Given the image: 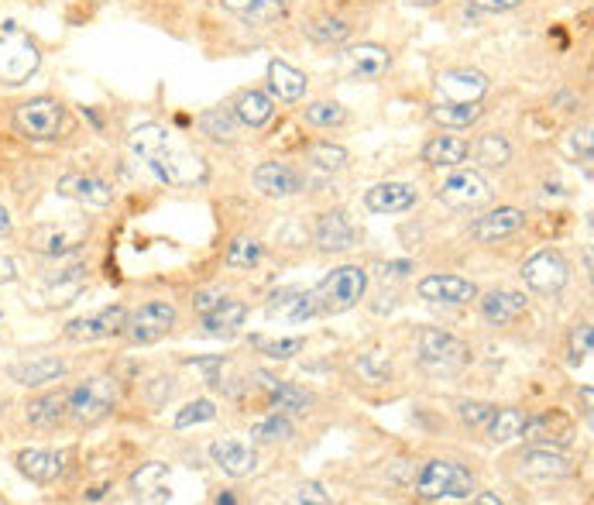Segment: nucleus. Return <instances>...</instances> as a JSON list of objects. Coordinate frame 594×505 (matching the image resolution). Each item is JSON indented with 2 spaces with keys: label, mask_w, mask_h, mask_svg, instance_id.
Listing matches in <instances>:
<instances>
[{
  "label": "nucleus",
  "mask_w": 594,
  "mask_h": 505,
  "mask_svg": "<svg viewBox=\"0 0 594 505\" xmlns=\"http://www.w3.org/2000/svg\"><path fill=\"white\" fill-rule=\"evenodd\" d=\"M117 399H121L117 378L93 375L66 392V420H73L76 426H97L117 409Z\"/></svg>",
  "instance_id": "1"
},
{
  "label": "nucleus",
  "mask_w": 594,
  "mask_h": 505,
  "mask_svg": "<svg viewBox=\"0 0 594 505\" xmlns=\"http://www.w3.org/2000/svg\"><path fill=\"white\" fill-rule=\"evenodd\" d=\"M42 66L38 42L18 25H4L0 31V86H25Z\"/></svg>",
  "instance_id": "2"
},
{
  "label": "nucleus",
  "mask_w": 594,
  "mask_h": 505,
  "mask_svg": "<svg viewBox=\"0 0 594 505\" xmlns=\"http://www.w3.org/2000/svg\"><path fill=\"white\" fill-rule=\"evenodd\" d=\"M368 289V272L361 265H337L334 272H327L320 279V286L313 289L316 313H347L364 299Z\"/></svg>",
  "instance_id": "3"
},
{
  "label": "nucleus",
  "mask_w": 594,
  "mask_h": 505,
  "mask_svg": "<svg viewBox=\"0 0 594 505\" xmlns=\"http://www.w3.org/2000/svg\"><path fill=\"white\" fill-rule=\"evenodd\" d=\"M478 492V481L457 461H426L416 475V495L426 502L440 499H471Z\"/></svg>",
  "instance_id": "4"
},
{
  "label": "nucleus",
  "mask_w": 594,
  "mask_h": 505,
  "mask_svg": "<svg viewBox=\"0 0 594 505\" xmlns=\"http://www.w3.org/2000/svg\"><path fill=\"white\" fill-rule=\"evenodd\" d=\"M62 121H66V107L55 97H31L25 104L14 107V131L28 141H55L62 131Z\"/></svg>",
  "instance_id": "5"
},
{
  "label": "nucleus",
  "mask_w": 594,
  "mask_h": 505,
  "mask_svg": "<svg viewBox=\"0 0 594 505\" xmlns=\"http://www.w3.org/2000/svg\"><path fill=\"white\" fill-rule=\"evenodd\" d=\"M148 169H152V176L165 186H200V183H207V176H210L203 155L186 152V148H172V145L152 155Z\"/></svg>",
  "instance_id": "6"
},
{
  "label": "nucleus",
  "mask_w": 594,
  "mask_h": 505,
  "mask_svg": "<svg viewBox=\"0 0 594 505\" xmlns=\"http://www.w3.org/2000/svg\"><path fill=\"white\" fill-rule=\"evenodd\" d=\"M419 361L433 372H457L471 361V347H467L461 337L443 334L437 327H426L419 334Z\"/></svg>",
  "instance_id": "7"
},
{
  "label": "nucleus",
  "mask_w": 594,
  "mask_h": 505,
  "mask_svg": "<svg viewBox=\"0 0 594 505\" xmlns=\"http://www.w3.org/2000/svg\"><path fill=\"white\" fill-rule=\"evenodd\" d=\"M519 275H522V282L533 289V293L553 296L570 282V265H567V258L560 255V251L543 248V251H536L533 258H526V262H522Z\"/></svg>",
  "instance_id": "8"
},
{
  "label": "nucleus",
  "mask_w": 594,
  "mask_h": 505,
  "mask_svg": "<svg viewBox=\"0 0 594 505\" xmlns=\"http://www.w3.org/2000/svg\"><path fill=\"white\" fill-rule=\"evenodd\" d=\"M86 234H90V227L83 220L79 224H38L28 231V248L45 258H66L83 248Z\"/></svg>",
  "instance_id": "9"
},
{
  "label": "nucleus",
  "mask_w": 594,
  "mask_h": 505,
  "mask_svg": "<svg viewBox=\"0 0 594 505\" xmlns=\"http://www.w3.org/2000/svg\"><path fill=\"white\" fill-rule=\"evenodd\" d=\"M179 313L172 303L165 299H155V303H145L141 310H134L128 323H124V334H128L131 344H155L176 327Z\"/></svg>",
  "instance_id": "10"
},
{
  "label": "nucleus",
  "mask_w": 594,
  "mask_h": 505,
  "mask_svg": "<svg viewBox=\"0 0 594 505\" xmlns=\"http://www.w3.org/2000/svg\"><path fill=\"white\" fill-rule=\"evenodd\" d=\"M437 196H440V203H447V207H454V210H478L491 200V186L485 183L481 172L461 169L443 179Z\"/></svg>",
  "instance_id": "11"
},
{
  "label": "nucleus",
  "mask_w": 594,
  "mask_h": 505,
  "mask_svg": "<svg viewBox=\"0 0 594 505\" xmlns=\"http://www.w3.org/2000/svg\"><path fill=\"white\" fill-rule=\"evenodd\" d=\"M124 323H128V310L124 306H104V310L90 313V317L69 320L66 341L90 344V341H104V337H117L124 334Z\"/></svg>",
  "instance_id": "12"
},
{
  "label": "nucleus",
  "mask_w": 594,
  "mask_h": 505,
  "mask_svg": "<svg viewBox=\"0 0 594 505\" xmlns=\"http://www.w3.org/2000/svg\"><path fill=\"white\" fill-rule=\"evenodd\" d=\"M255 189L261 196H268V200H289V196H299L306 186H310V179L303 176V172L296 169V165L289 162H265L255 169Z\"/></svg>",
  "instance_id": "13"
},
{
  "label": "nucleus",
  "mask_w": 594,
  "mask_h": 505,
  "mask_svg": "<svg viewBox=\"0 0 594 505\" xmlns=\"http://www.w3.org/2000/svg\"><path fill=\"white\" fill-rule=\"evenodd\" d=\"M488 93V76L481 69H447L437 76V97L443 104H481Z\"/></svg>",
  "instance_id": "14"
},
{
  "label": "nucleus",
  "mask_w": 594,
  "mask_h": 505,
  "mask_svg": "<svg viewBox=\"0 0 594 505\" xmlns=\"http://www.w3.org/2000/svg\"><path fill=\"white\" fill-rule=\"evenodd\" d=\"M522 437L533 447H553V451H564L574 444V426L564 413H540V416H526L522 423Z\"/></svg>",
  "instance_id": "15"
},
{
  "label": "nucleus",
  "mask_w": 594,
  "mask_h": 505,
  "mask_svg": "<svg viewBox=\"0 0 594 505\" xmlns=\"http://www.w3.org/2000/svg\"><path fill=\"white\" fill-rule=\"evenodd\" d=\"M210 457H213V464L231 478H248L258 471V451L251 444H244V440H234V437L213 440Z\"/></svg>",
  "instance_id": "16"
},
{
  "label": "nucleus",
  "mask_w": 594,
  "mask_h": 505,
  "mask_svg": "<svg viewBox=\"0 0 594 505\" xmlns=\"http://www.w3.org/2000/svg\"><path fill=\"white\" fill-rule=\"evenodd\" d=\"M66 375V361L55 358V354H38V358H25V361H11L7 365V378L25 389H42L49 382H59Z\"/></svg>",
  "instance_id": "17"
},
{
  "label": "nucleus",
  "mask_w": 594,
  "mask_h": 505,
  "mask_svg": "<svg viewBox=\"0 0 594 505\" xmlns=\"http://www.w3.org/2000/svg\"><path fill=\"white\" fill-rule=\"evenodd\" d=\"M268 317L272 320H285V323H306L316 317V299L313 289H296V286H285L275 289L268 296Z\"/></svg>",
  "instance_id": "18"
},
{
  "label": "nucleus",
  "mask_w": 594,
  "mask_h": 505,
  "mask_svg": "<svg viewBox=\"0 0 594 505\" xmlns=\"http://www.w3.org/2000/svg\"><path fill=\"white\" fill-rule=\"evenodd\" d=\"M419 296L430 299V303H450V306H464L471 299H478V286L461 279V275H426L419 282Z\"/></svg>",
  "instance_id": "19"
},
{
  "label": "nucleus",
  "mask_w": 594,
  "mask_h": 505,
  "mask_svg": "<svg viewBox=\"0 0 594 505\" xmlns=\"http://www.w3.org/2000/svg\"><path fill=\"white\" fill-rule=\"evenodd\" d=\"M14 464L35 485H55L62 478V454L49 451V447H25V451L14 457Z\"/></svg>",
  "instance_id": "20"
},
{
  "label": "nucleus",
  "mask_w": 594,
  "mask_h": 505,
  "mask_svg": "<svg viewBox=\"0 0 594 505\" xmlns=\"http://www.w3.org/2000/svg\"><path fill=\"white\" fill-rule=\"evenodd\" d=\"M59 193L76 203H86V207H97V210H104L114 203V189H110V183H104V179H97V176H83V172L62 176Z\"/></svg>",
  "instance_id": "21"
},
{
  "label": "nucleus",
  "mask_w": 594,
  "mask_h": 505,
  "mask_svg": "<svg viewBox=\"0 0 594 505\" xmlns=\"http://www.w3.org/2000/svg\"><path fill=\"white\" fill-rule=\"evenodd\" d=\"M419 203L416 186L409 183H378L364 193V207L371 213H406Z\"/></svg>",
  "instance_id": "22"
},
{
  "label": "nucleus",
  "mask_w": 594,
  "mask_h": 505,
  "mask_svg": "<svg viewBox=\"0 0 594 505\" xmlns=\"http://www.w3.org/2000/svg\"><path fill=\"white\" fill-rule=\"evenodd\" d=\"M526 224V213L516 210V207H498L485 213V217H478L471 224V238L481 241V244H491V241H502L509 238V234H516L519 227Z\"/></svg>",
  "instance_id": "23"
},
{
  "label": "nucleus",
  "mask_w": 594,
  "mask_h": 505,
  "mask_svg": "<svg viewBox=\"0 0 594 505\" xmlns=\"http://www.w3.org/2000/svg\"><path fill=\"white\" fill-rule=\"evenodd\" d=\"M354 241H358V231H354V224L347 220L344 210H327L320 220H316V244H320V251H347L354 248Z\"/></svg>",
  "instance_id": "24"
},
{
  "label": "nucleus",
  "mask_w": 594,
  "mask_h": 505,
  "mask_svg": "<svg viewBox=\"0 0 594 505\" xmlns=\"http://www.w3.org/2000/svg\"><path fill=\"white\" fill-rule=\"evenodd\" d=\"M347 62H351V76L354 80H382L388 73V66H392V52L385 49V45H375V42H364V45H354L351 52H347Z\"/></svg>",
  "instance_id": "25"
},
{
  "label": "nucleus",
  "mask_w": 594,
  "mask_h": 505,
  "mask_svg": "<svg viewBox=\"0 0 594 505\" xmlns=\"http://www.w3.org/2000/svg\"><path fill=\"white\" fill-rule=\"evenodd\" d=\"M529 299L526 293H512V289H491V293L481 296V317L495 327H505V323L519 320L526 313Z\"/></svg>",
  "instance_id": "26"
},
{
  "label": "nucleus",
  "mask_w": 594,
  "mask_h": 505,
  "mask_svg": "<svg viewBox=\"0 0 594 505\" xmlns=\"http://www.w3.org/2000/svg\"><path fill=\"white\" fill-rule=\"evenodd\" d=\"M258 385L268 392V406L275 409V413H306V409L313 406V396L303 389H296V385L289 382H279V378L265 375V372H255Z\"/></svg>",
  "instance_id": "27"
},
{
  "label": "nucleus",
  "mask_w": 594,
  "mask_h": 505,
  "mask_svg": "<svg viewBox=\"0 0 594 505\" xmlns=\"http://www.w3.org/2000/svg\"><path fill=\"white\" fill-rule=\"evenodd\" d=\"M268 90H272V100L296 104V100L306 97V73H299L296 66L282 59L268 62Z\"/></svg>",
  "instance_id": "28"
},
{
  "label": "nucleus",
  "mask_w": 594,
  "mask_h": 505,
  "mask_svg": "<svg viewBox=\"0 0 594 505\" xmlns=\"http://www.w3.org/2000/svg\"><path fill=\"white\" fill-rule=\"evenodd\" d=\"M519 464L526 475L536 478H564L574 471L570 457H564V451H553V447H529V451H522Z\"/></svg>",
  "instance_id": "29"
},
{
  "label": "nucleus",
  "mask_w": 594,
  "mask_h": 505,
  "mask_svg": "<svg viewBox=\"0 0 594 505\" xmlns=\"http://www.w3.org/2000/svg\"><path fill=\"white\" fill-rule=\"evenodd\" d=\"M131 488L138 492L141 502H172V488H169V468L165 464H141L131 475Z\"/></svg>",
  "instance_id": "30"
},
{
  "label": "nucleus",
  "mask_w": 594,
  "mask_h": 505,
  "mask_svg": "<svg viewBox=\"0 0 594 505\" xmlns=\"http://www.w3.org/2000/svg\"><path fill=\"white\" fill-rule=\"evenodd\" d=\"M471 155V145L461 138H450V134H437L423 145V162L433 169H461Z\"/></svg>",
  "instance_id": "31"
},
{
  "label": "nucleus",
  "mask_w": 594,
  "mask_h": 505,
  "mask_svg": "<svg viewBox=\"0 0 594 505\" xmlns=\"http://www.w3.org/2000/svg\"><path fill=\"white\" fill-rule=\"evenodd\" d=\"M244 317H248V306H244L241 299L224 296L210 313H203V327H207L210 337H234Z\"/></svg>",
  "instance_id": "32"
},
{
  "label": "nucleus",
  "mask_w": 594,
  "mask_h": 505,
  "mask_svg": "<svg viewBox=\"0 0 594 505\" xmlns=\"http://www.w3.org/2000/svg\"><path fill=\"white\" fill-rule=\"evenodd\" d=\"M25 420L35 430H55V426L66 420V396L62 392H45V396L28 399Z\"/></svg>",
  "instance_id": "33"
},
{
  "label": "nucleus",
  "mask_w": 594,
  "mask_h": 505,
  "mask_svg": "<svg viewBox=\"0 0 594 505\" xmlns=\"http://www.w3.org/2000/svg\"><path fill=\"white\" fill-rule=\"evenodd\" d=\"M234 114L241 124L248 128H265L275 114V100L272 93H261V90H244L241 97L234 100Z\"/></svg>",
  "instance_id": "34"
},
{
  "label": "nucleus",
  "mask_w": 594,
  "mask_h": 505,
  "mask_svg": "<svg viewBox=\"0 0 594 505\" xmlns=\"http://www.w3.org/2000/svg\"><path fill=\"white\" fill-rule=\"evenodd\" d=\"M224 7L251 25H272L285 18V0H224Z\"/></svg>",
  "instance_id": "35"
},
{
  "label": "nucleus",
  "mask_w": 594,
  "mask_h": 505,
  "mask_svg": "<svg viewBox=\"0 0 594 505\" xmlns=\"http://www.w3.org/2000/svg\"><path fill=\"white\" fill-rule=\"evenodd\" d=\"M196 124H200V131L207 134L210 141H234L237 131H241V121H237L234 107H213V110H203L200 117H196Z\"/></svg>",
  "instance_id": "36"
},
{
  "label": "nucleus",
  "mask_w": 594,
  "mask_h": 505,
  "mask_svg": "<svg viewBox=\"0 0 594 505\" xmlns=\"http://www.w3.org/2000/svg\"><path fill=\"white\" fill-rule=\"evenodd\" d=\"M481 114H485L481 104H437L430 110V117L440 128H454V131H464V128H471V124H478Z\"/></svg>",
  "instance_id": "37"
},
{
  "label": "nucleus",
  "mask_w": 594,
  "mask_h": 505,
  "mask_svg": "<svg viewBox=\"0 0 594 505\" xmlns=\"http://www.w3.org/2000/svg\"><path fill=\"white\" fill-rule=\"evenodd\" d=\"M522 423H526V416L519 413V409H512V406H502V409H495V416H491V423L485 426V433H488V440L491 444H512L516 437H522Z\"/></svg>",
  "instance_id": "38"
},
{
  "label": "nucleus",
  "mask_w": 594,
  "mask_h": 505,
  "mask_svg": "<svg viewBox=\"0 0 594 505\" xmlns=\"http://www.w3.org/2000/svg\"><path fill=\"white\" fill-rule=\"evenodd\" d=\"M128 148L138 159H152V155H158L162 148H169V131L162 128V124H141V128H134L131 131V138H128Z\"/></svg>",
  "instance_id": "39"
},
{
  "label": "nucleus",
  "mask_w": 594,
  "mask_h": 505,
  "mask_svg": "<svg viewBox=\"0 0 594 505\" xmlns=\"http://www.w3.org/2000/svg\"><path fill=\"white\" fill-rule=\"evenodd\" d=\"M512 159V148L509 141L502 138V134H481L478 145H474V162L481 165V169H502V165H509Z\"/></svg>",
  "instance_id": "40"
},
{
  "label": "nucleus",
  "mask_w": 594,
  "mask_h": 505,
  "mask_svg": "<svg viewBox=\"0 0 594 505\" xmlns=\"http://www.w3.org/2000/svg\"><path fill=\"white\" fill-rule=\"evenodd\" d=\"M354 372L368 385H385V382H392V361H388L382 351H368L354 361Z\"/></svg>",
  "instance_id": "41"
},
{
  "label": "nucleus",
  "mask_w": 594,
  "mask_h": 505,
  "mask_svg": "<svg viewBox=\"0 0 594 505\" xmlns=\"http://www.w3.org/2000/svg\"><path fill=\"white\" fill-rule=\"evenodd\" d=\"M303 117L313 128H337V124L347 121V110L337 100H313V104L303 107Z\"/></svg>",
  "instance_id": "42"
},
{
  "label": "nucleus",
  "mask_w": 594,
  "mask_h": 505,
  "mask_svg": "<svg viewBox=\"0 0 594 505\" xmlns=\"http://www.w3.org/2000/svg\"><path fill=\"white\" fill-rule=\"evenodd\" d=\"M303 31H306V38H313V42H320V45H337L351 35V25H347L344 18H316L310 25H303Z\"/></svg>",
  "instance_id": "43"
},
{
  "label": "nucleus",
  "mask_w": 594,
  "mask_h": 505,
  "mask_svg": "<svg viewBox=\"0 0 594 505\" xmlns=\"http://www.w3.org/2000/svg\"><path fill=\"white\" fill-rule=\"evenodd\" d=\"M251 344L258 347L265 358L272 361H289L296 354L306 351V337H279V341H268V337H251Z\"/></svg>",
  "instance_id": "44"
},
{
  "label": "nucleus",
  "mask_w": 594,
  "mask_h": 505,
  "mask_svg": "<svg viewBox=\"0 0 594 505\" xmlns=\"http://www.w3.org/2000/svg\"><path fill=\"white\" fill-rule=\"evenodd\" d=\"M210 420H217V402L213 399H193L179 409L172 426H176V430H189V426H200V423H210Z\"/></svg>",
  "instance_id": "45"
},
{
  "label": "nucleus",
  "mask_w": 594,
  "mask_h": 505,
  "mask_svg": "<svg viewBox=\"0 0 594 505\" xmlns=\"http://www.w3.org/2000/svg\"><path fill=\"white\" fill-rule=\"evenodd\" d=\"M292 423L285 420V413H275V416H268V420H261L251 426V440L255 444H279V440H292Z\"/></svg>",
  "instance_id": "46"
},
{
  "label": "nucleus",
  "mask_w": 594,
  "mask_h": 505,
  "mask_svg": "<svg viewBox=\"0 0 594 505\" xmlns=\"http://www.w3.org/2000/svg\"><path fill=\"white\" fill-rule=\"evenodd\" d=\"M261 244L255 238H234L231 248H227V268H237V272H248L261 262Z\"/></svg>",
  "instance_id": "47"
},
{
  "label": "nucleus",
  "mask_w": 594,
  "mask_h": 505,
  "mask_svg": "<svg viewBox=\"0 0 594 505\" xmlns=\"http://www.w3.org/2000/svg\"><path fill=\"white\" fill-rule=\"evenodd\" d=\"M306 155H310V162L316 165V169H327V172H337L347 165V148L334 145V141H316V145H310V152Z\"/></svg>",
  "instance_id": "48"
},
{
  "label": "nucleus",
  "mask_w": 594,
  "mask_h": 505,
  "mask_svg": "<svg viewBox=\"0 0 594 505\" xmlns=\"http://www.w3.org/2000/svg\"><path fill=\"white\" fill-rule=\"evenodd\" d=\"M495 409L498 406H491V402H461L457 406V413H461V420L464 426H471V430H485V426L491 423V416H495Z\"/></svg>",
  "instance_id": "49"
},
{
  "label": "nucleus",
  "mask_w": 594,
  "mask_h": 505,
  "mask_svg": "<svg viewBox=\"0 0 594 505\" xmlns=\"http://www.w3.org/2000/svg\"><path fill=\"white\" fill-rule=\"evenodd\" d=\"M591 323H577L574 330H570V365H581V361H588L591 354Z\"/></svg>",
  "instance_id": "50"
},
{
  "label": "nucleus",
  "mask_w": 594,
  "mask_h": 505,
  "mask_svg": "<svg viewBox=\"0 0 594 505\" xmlns=\"http://www.w3.org/2000/svg\"><path fill=\"white\" fill-rule=\"evenodd\" d=\"M193 372H203L207 375V382L210 385H220V372H224V365L227 361L224 358H193V361H186Z\"/></svg>",
  "instance_id": "51"
},
{
  "label": "nucleus",
  "mask_w": 594,
  "mask_h": 505,
  "mask_svg": "<svg viewBox=\"0 0 594 505\" xmlns=\"http://www.w3.org/2000/svg\"><path fill=\"white\" fill-rule=\"evenodd\" d=\"M296 502H316V505H330V495L323 492V485H316V481H306V485L299 488Z\"/></svg>",
  "instance_id": "52"
},
{
  "label": "nucleus",
  "mask_w": 594,
  "mask_h": 505,
  "mask_svg": "<svg viewBox=\"0 0 594 505\" xmlns=\"http://www.w3.org/2000/svg\"><path fill=\"white\" fill-rule=\"evenodd\" d=\"M467 4L474 7V11H488V14H502V11H512V7H519L522 0H467Z\"/></svg>",
  "instance_id": "53"
},
{
  "label": "nucleus",
  "mask_w": 594,
  "mask_h": 505,
  "mask_svg": "<svg viewBox=\"0 0 594 505\" xmlns=\"http://www.w3.org/2000/svg\"><path fill=\"white\" fill-rule=\"evenodd\" d=\"M220 299H224V293H217V289H203V293H196V296H193V310L203 317V313H210L213 306L220 303Z\"/></svg>",
  "instance_id": "54"
},
{
  "label": "nucleus",
  "mask_w": 594,
  "mask_h": 505,
  "mask_svg": "<svg viewBox=\"0 0 594 505\" xmlns=\"http://www.w3.org/2000/svg\"><path fill=\"white\" fill-rule=\"evenodd\" d=\"M158 385H152V399L162 406L165 399H172L176 396V378H155Z\"/></svg>",
  "instance_id": "55"
},
{
  "label": "nucleus",
  "mask_w": 594,
  "mask_h": 505,
  "mask_svg": "<svg viewBox=\"0 0 594 505\" xmlns=\"http://www.w3.org/2000/svg\"><path fill=\"white\" fill-rule=\"evenodd\" d=\"M14 279H18V262L0 255V286H7V282H14Z\"/></svg>",
  "instance_id": "56"
},
{
  "label": "nucleus",
  "mask_w": 594,
  "mask_h": 505,
  "mask_svg": "<svg viewBox=\"0 0 594 505\" xmlns=\"http://www.w3.org/2000/svg\"><path fill=\"white\" fill-rule=\"evenodd\" d=\"M11 234V210L0 203V238H7Z\"/></svg>",
  "instance_id": "57"
},
{
  "label": "nucleus",
  "mask_w": 594,
  "mask_h": 505,
  "mask_svg": "<svg viewBox=\"0 0 594 505\" xmlns=\"http://www.w3.org/2000/svg\"><path fill=\"white\" fill-rule=\"evenodd\" d=\"M474 502H485V505H498L502 499H498V495H491V492H485V495H471Z\"/></svg>",
  "instance_id": "58"
},
{
  "label": "nucleus",
  "mask_w": 594,
  "mask_h": 505,
  "mask_svg": "<svg viewBox=\"0 0 594 505\" xmlns=\"http://www.w3.org/2000/svg\"><path fill=\"white\" fill-rule=\"evenodd\" d=\"M581 396H584V413H588V416H591V385H588V389H584V392H581Z\"/></svg>",
  "instance_id": "59"
},
{
  "label": "nucleus",
  "mask_w": 594,
  "mask_h": 505,
  "mask_svg": "<svg viewBox=\"0 0 594 505\" xmlns=\"http://www.w3.org/2000/svg\"><path fill=\"white\" fill-rule=\"evenodd\" d=\"M406 4H416V7H433V4H440V0H406Z\"/></svg>",
  "instance_id": "60"
},
{
  "label": "nucleus",
  "mask_w": 594,
  "mask_h": 505,
  "mask_svg": "<svg viewBox=\"0 0 594 505\" xmlns=\"http://www.w3.org/2000/svg\"><path fill=\"white\" fill-rule=\"evenodd\" d=\"M4 406H7V402H4V399H0V416H4Z\"/></svg>",
  "instance_id": "61"
}]
</instances>
